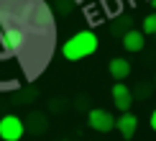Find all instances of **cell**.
Masks as SVG:
<instances>
[{
	"instance_id": "cell-3",
	"label": "cell",
	"mask_w": 156,
	"mask_h": 141,
	"mask_svg": "<svg viewBox=\"0 0 156 141\" xmlns=\"http://www.w3.org/2000/svg\"><path fill=\"white\" fill-rule=\"evenodd\" d=\"M87 123L97 133H110L115 128V115L108 113V110H102V108H92V110L87 113Z\"/></svg>"
},
{
	"instance_id": "cell-9",
	"label": "cell",
	"mask_w": 156,
	"mask_h": 141,
	"mask_svg": "<svg viewBox=\"0 0 156 141\" xmlns=\"http://www.w3.org/2000/svg\"><path fill=\"white\" fill-rule=\"evenodd\" d=\"M108 72L113 74L115 82H120V80H126V77L131 74V62H128V59H120V56H115V59H110V64H108Z\"/></svg>"
},
{
	"instance_id": "cell-12",
	"label": "cell",
	"mask_w": 156,
	"mask_h": 141,
	"mask_svg": "<svg viewBox=\"0 0 156 141\" xmlns=\"http://www.w3.org/2000/svg\"><path fill=\"white\" fill-rule=\"evenodd\" d=\"M51 10H54L59 18H67L69 13L74 10V0H56V5H54Z\"/></svg>"
},
{
	"instance_id": "cell-1",
	"label": "cell",
	"mask_w": 156,
	"mask_h": 141,
	"mask_svg": "<svg viewBox=\"0 0 156 141\" xmlns=\"http://www.w3.org/2000/svg\"><path fill=\"white\" fill-rule=\"evenodd\" d=\"M95 51H97V34L95 31H77V34L62 46L64 59H69V62H80L84 56L95 54Z\"/></svg>"
},
{
	"instance_id": "cell-13",
	"label": "cell",
	"mask_w": 156,
	"mask_h": 141,
	"mask_svg": "<svg viewBox=\"0 0 156 141\" xmlns=\"http://www.w3.org/2000/svg\"><path fill=\"white\" fill-rule=\"evenodd\" d=\"M38 98V92H34V90H26V92H16V95H10V103H18V105H23V103H31V100H36Z\"/></svg>"
},
{
	"instance_id": "cell-18",
	"label": "cell",
	"mask_w": 156,
	"mask_h": 141,
	"mask_svg": "<svg viewBox=\"0 0 156 141\" xmlns=\"http://www.w3.org/2000/svg\"><path fill=\"white\" fill-rule=\"evenodd\" d=\"M151 5H154V10H156V0H151Z\"/></svg>"
},
{
	"instance_id": "cell-4",
	"label": "cell",
	"mask_w": 156,
	"mask_h": 141,
	"mask_svg": "<svg viewBox=\"0 0 156 141\" xmlns=\"http://www.w3.org/2000/svg\"><path fill=\"white\" fill-rule=\"evenodd\" d=\"M26 44V31L21 26H5L3 28V49L5 51H21Z\"/></svg>"
},
{
	"instance_id": "cell-15",
	"label": "cell",
	"mask_w": 156,
	"mask_h": 141,
	"mask_svg": "<svg viewBox=\"0 0 156 141\" xmlns=\"http://www.w3.org/2000/svg\"><path fill=\"white\" fill-rule=\"evenodd\" d=\"M49 113H67V100L64 98H51L49 100Z\"/></svg>"
},
{
	"instance_id": "cell-19",
	"label": "cell",
	"mask_w": 156,
	"mask_h": 141,
	"mask_svg": "<svg viewBox=\"0 0 156 141\" xmlns=\"http://www.w3.org/2000/svg\"><path fill=\"white\" fill-rule=\"evenodd\" d=\"M154 87H156V77H154Z\"/></svg>"
},
{
	"instance_id": "cell-8",
	"label": "cell",
	"mask_w": 156,
	"mask_h": 141,
	"mask_svg": "<svg viewBox=\"0 0 156 141\" xmlns=\"http://www.w3.org/2000/svg\"><path fill=\"white\" fill-rule=\"evenodd\" d=\"M115 128H118V133L123 139H133V133L138 131V118H136L133 113L123 110L118 118H115Z\"/></svg>"
},
{
	"instance_id": "cell-20",
	"label": "cell",
	"mask_w": 156,
	"mask_h": 141,
	"mask_svg": "<svg viewBox=\"0 0 156 141\" xmlns=\"http://www.w3.org/2000/svg\"><path fill=\"white\" fill-rule=\"evenodd\" d=\"M154 36H156V34H154Z\"/></svg>"
},
{
	"instance_id": "cell-16",
	"label": "cell",
	"mask_w": 156,
	"mask_h": 141,
	"mask_svg": "<svg viewBox=\"0 0 156 141\" xmlns=\"http://www.w3.org/2000/svg\"><path fill=\"white\" fill-rule=\"evenodd\" d=\"M133 98H138L141 103L148 100V98H151V85H148V82H141V85L136 87V95H133Z\"/></svg>"
},
{
	"instance_id": "cell-2",
	"label": "cell",
	"mask_w": 156,
	"mask_h": 141,
	"mask_svg": "<svg viewBox=\"0 0 156 141\" xmlns=\"http://www.w3.org/2000/svg\"><path fill=\"white\" fill-rule=\"evenodd\" d=\"M23 133H26V126L18 115L8 113V115L0 118V139L3 141H21Z\"/></svg>"
},
{
	"instance_id": "cell-5",
	"label": "cell",
	"mask_w": 156,
	"mask_h": 141,
	"mask_svg": "<svg viewBox=\"0 0 156 141\" xmlns=\"http://www.w3.org/2000/svg\"><path fill=\"white\" fill-rule=\"evenodd\" d=\"M28 18H31V23H34L36 28H51V23H54V10H51L49 5H44L41 0H36V5L28 10Z\"/></svg>"
},
{
	"instance_id": "cell-6",
	"label": "cell",
	"mask_w": 156,
	"mask_h": 141,
	"mask_svg": "<svg viewBox=\"0 0 156 141\" xmlns=\"http://www.w3.org/2000/svg\"><path fill=\"white\" fill-rule=\"evenodd\" d=\"M110 92H113V103H115V108H118L120 113L123 110H131V105H133V90L128 85H123V80L115 82Z\"/></svg>"
},
{
	"instance_id": "cell-10",
	"label": "cell",
	"mask_w": 156,
	"mask_h": 141,
	"mask_svg": "<svg viewBox=\"0 0 156 141\" xmlns=\"http://www.w3.org/2000/svg\"><path fill=\"white\" fill-rule=\"evenodd\" d=\"M23 126H28L34 133H46L49 118H46V113H28V118L23 121Z\"/></svg>"
},
{
	"instance_id": "cell-7",
	"label": "cell",
	"mask_w": 156,
	"mask_h": 141,
	"mask_svg": "<svg viewBox=\"0 0 156 141\" xmlns=\"http://www.w3.org/2000/svg\"><path fill=\"white\" fill-rule=\"evenodd\" d=\"M120 41H123V49L126 51L138 54V51H144V46H146V34L138 31V28H128L126 34L120 36Z\"/></svg>"
},
{
	"instance_id": "cell-11",
	"label": "cell",
	"mask_w": 156,
	"mask_h": 141,
	"mask_svg": "<svg viewBox=\"0 0 156 141\" xmlns=\"http://www.w3.org/2000/svg\"><path fill=\"white\" fill-rule=\"evenodd\" d=\"M128 28H133V18L128 16V13H123V16H118V18H115L113 23H110V34H113L115 38H118V36H123V34H126Z\"/></svg>"
},
{
	"instance_id": "cell-14",
	"label": "cell",
	"mask_w": 156,
	"mask_h": 141,
	"mask_svg": "<svg viewBox=\"0 0 156 141\" xmlns=\"http://www.w3.org/2000/svg\"><path fill=\"white\" fill-rule=\"evenodd\" d=\"M141 31H144L146 36H148V34H151V36L156 34V10H154V13H148V16L144 18V23H141Z\"/></svg>"
},
{
	"instance_id": "cell-17",
	"label": "cell",
	"mask_w": 156,
	"mask_h": 141,
	"mask_svg": "<svg viewBox=\"0 0 156 141\" xmlns=\"http://www.w3.org/2000/svg\"><path fill=\"white\" fill-rule=\"evenodd\" d=\"M148 123H151V128H154V131H156V110L151 113V121H148Z\"/></svg>"
}]
</instances>
